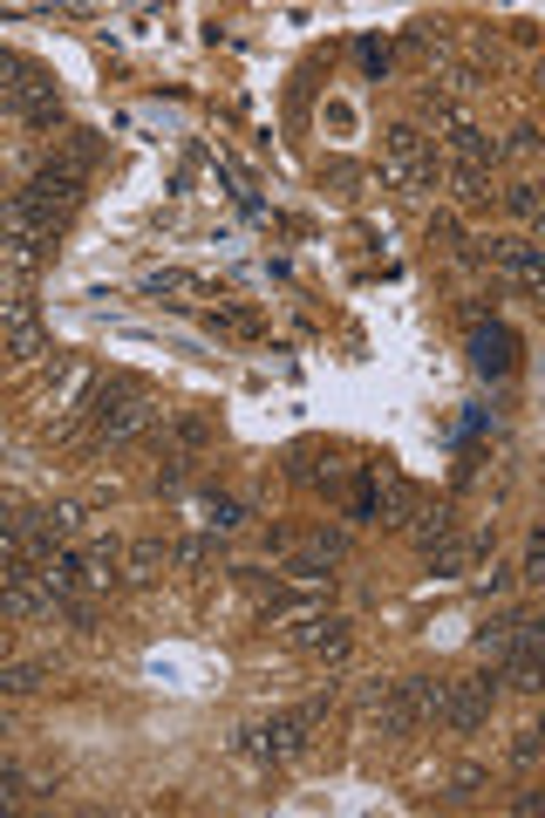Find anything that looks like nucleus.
<instances>
[{"label": "nucleus", "mask_w": 545, "mask_h": 818, "mask_svg": "<svg viewBox=\"0 0 545 818\" xmlns=\"http://www.w3.org/2000/svg\"><path fill=\"white\" fill-rule=\"evenodd\" d=\"M511 764H538V730H519V737H511Z\"/></svg>", "instance_id": "nucleus-25"}, {"label": "nucleus", "mask_w": 545, "mask_h": 818, "mask_svg": "<svg viewBox=\"0 0 545 818\" xmlns=\"http://www.w3.org/2000/svg\"><path fill=\"white\" fill-rule=\"evenodd\" d=\"M498 662H504L498 682H511L519 696H538V689H545V648H504Z\"/></svg>", "instance_id": "nucleus-8"}, {"label": "nucleus", "mask_w": 545, "mask_h": 818, "mask_svg": "<svg viewBox=\"0 0 545 818\" xmlns=\"http://www.w3.org/2000/svg\"><path fill=\"white\" fill-rule=\"evenodd\" d=\"M42 682H48L42 662H14V669H0V689H8V696H35Z\"/></svg>", "instance_id": "nucleus-17"}, {"label": "nucleus", "mask_w": 545, "mask_h": 818, "mask_svg": "<svg viewBox=\"0 0 545 818\" xmlns=\"http://www.w3.org/2000/svg\"><path fill=\"white\" fill-rule=\"evenodd\" d=\"M511 362H519L511 328H504V321H477V328H470V368H477V375H511Z\"/></svg>", "instance_id": "nucleus-7"}, {"label": "nucleus", "mask_w": 545, "mask_h": 818, "mask_svg": "<svg viewBox=\"0 0 545 818\" xmlns=\"http://www.w3.org/2000/svg\"><path fill=\"white\" fill-rule=\"evenodd\" d=\"M55 607V593L42 580V566L35 559H14L8 573H0V614H48Z\"/></svg>", "instance_id": "nucleus-5"}, {"label": "nucleus", "mask_w": 545, "mask_h": 818, "mask_svg": "<svg viewBox=\"0 0 545 818\" xmlns=\"http://www.w3.org/2000/svg\"><path fill=\"white\" fill-rule=\"evenodd\" d=\"M477 784H485V771H477V764H464L457 777H451V798L464 805V798H477Z\"/></svg>", "instance_id": "nucleus-24"}, {"label": "nucleus", "mask_w": 545, "mask_h": 818, "mask_svg": "<svg viewBox=\"0 0 545 818\" xmlns=\"http://www.w3.org/2000/svg\"><path fill=\"white\" fill-rule=\"evenodd\" d=\"M504 150H511V157H532V150H538V130H532V123H525V130H511V144H498V157H504Z\"/></svg>", "instance_id": "nucleus-26"}, {"label": "nucleus", "mask_w": 545, "mask_h": 818, "mask_svg": "<svg viewBox=\"0 0 545 818\" xmlns=\"http://www.w3.org/2000/svg\"><path fill=\"white\" fill-rule=\"evenodd\" d=\"M423 116H436V123H457V103L443 96V89H423Z\"/></svg>", "instance_id": "nucleus-23"}, {"label": "nucleus", "mask_w": 545, "mask_h": 818, "mask_svg": "<svg viewBox=\"0 0 545 818\" xmlns=\"http://www.w3.org/2000/svg\"><path fill=\"white\" fill-rule=\"evenodd\" d=\"M320 716H328V696H314V703H300L294 716H273V723H246V730L232 737L246 758H266V764H294V758H307V743H314V730H320Z\"/></svg>", "instance_id": "nucleus-1"}, {"label": "nucleus", "mask_w": 545, "mask_h": 818, "mask_svg": "<svg viewBox=\"0 0 545 818\" xmlns=\"http://www.w3.org/2000/svg\"><path fill=\"white\" fill-rule=\"evenodd\" d=\"M0 349H8L14 362H35L48 349V334H42V314L27 307V300H0Z\"/></svg>", "instance_id": "nucleus-6"}, {"label": "nucleus", "mask_w": 545, "mask_h": 818, "mask_svg": "<svg viewBox=\"0 0 545 818\" xmlns=\"http://www.w3.org/2000/svg\"><path fill=\"white\" fill-rule=\"evenodd\" d=\"M389 178L402 184V192H430V184H436V157H430L423 130H409V123L389 130Z\"/></svg>", "instance_id": "nucleus-4"}, {"label": "nucleus", "mask_w": 545, "mask_h": 818, "mask_svg": "<svg viewBox=\"0 0 545 818\" xmlns=\"http://www.w3.org/2000/svg\"><path fill=\"white\" fill-rule=\"evenodd\" d=\"M451 184H457V198H464V205H485V198H491V164H457Z\"/></svg>", "instance_id": "nucleus-14"}, {"label": "nucleus", "mask_w": 545, "mask_h": 818, "mask_svg": "<svg viewBox=\"0 0 545 818\" xmlns=\"http://www.w3.org/2000/svg\"><path fill=\"white\" fill-rule=\"evenodd\" d=\"M164 566H171V546L164 539H137V546H123V580H157V573H164Z\"/></svg>", "instance_id": "nucleus-9"}, {"label": "nucleus", "mask_w": 545, "mask_h": 818, "mask_svg": "<svg viewBox=\"0 0 545 818\" xmlns=\"http://www.w3.org/2000/svg\"><path fill=\"white\" fill-rule=\"evenodd\" d=\"M89 417H95V430H103L110 444H130V436H144L157 423V402L137 383H103L95 402H89Z\"/></svg>", "instance_id": "nucleus-2"}, {"label": "nucleus", "mask_w": 545, "mask_h": 818, "mask_svg": "<svg viewBox=\"0 0 545 818\" xmlns=\"http://www.w3.org/2000/svg\"><path fill=\"white\" fill-rule=\"evenodd\" d=\"M451 150H457V164H498V144L485 130H470V123H451Z\"/></svg>", "instance_id": "nucleus-12"}, {"label": "nucleus", "mask_w": 545, "mask_h": 818, "mask_svg": "<svg viewBox=\"0 0 545 818\" xmlns=\"http://www.w3.org/2000/svg\"><path fill=\"white\" fill-rule=\"evenodd\" d=\"M218 559V539H184V546H171V566H212Z\"/></svg>", "instance_id": "nucleus-19"}, {"label": "nucleus", "mask_w": 545, "mask_h": 818, "mask_svg": "<svg viewBox=\"0 0 545 818\" xmlns=\"http://www.w3.org/2000/svg\"><path fill=\"white\" fill-rule=\"evenodd\" d=\"M491 703H498V675H457V682H443L436 716L451 723V730H477V723L491 716Z\"/></svg>", "instance_id": "nucleus-3"}, {"label": "nucleus", "mask_w": 545, "mask_h": 818, "mask_svg": "<svg viewBox=\"0 0 545 818\" xmlns=\"http://www.w3.org/2000/svg\"><path fill=\"white\" fill-rule=\"evenodd\" d=\"M504 205L511 218H538V184H504Z\"/></svg>", "instance_id": "nucleus-20"}, {"label": "nucleus", "mask_w": 545, "mask_h": 818, "mask_svg": "<svg viewBox=\"0 0 545 818\" xmlns=\"http://www.w3.org/2000/svg\"><path fill=\"white\" fill-rule=\"evenodd\" d=\"M205 525L218 532V539H226V532L246 525V505H239V498H205Z\"/></svg>", "instance_id": "nucleus-16"}, {"label": "nucleus", "mask_w": 545, "mask_h": 818, "mask_svg": "<svg viewBox=\"0 0 545 818\" xmlns=\"http://www.w3.org/2000/svg\"><path fill=\"white\" fill-rule=\"evenodd\" d=\"M525 580H545V546L532 539V553H525Z\"/></svg>", "instance_id": "nucleus-29"}, {"label": "nucleus", "mask_w": 545, "mask_h": 818, "mask_svg": "<svg viewBox=\"0 0 545 818\" xmlns=\"http://www.w3.org/2000/svg\"><path fill=\"white\" fill-rule=\"evenodd\" d=\"M477 587H485V593H504V587H511V566L491 559V573H477Z\"/></svg>", "instance_id": "nucleus-28"}, {"label": "nucleus", "mask_w": 545, "mask_h": 818, "mask_svg": "<svg viewBox=\"0 0 545 818\" xmlns=\"http://www.w3.org/2000/svg\"><path fill=\"white\" fill-rule=\"evenodd\" d=\"M144 294H157V300H164V294H191V273H150Z\"/></svg>", "instance_id": "nucleus-22"}, {"label": "nucleus", "mask_w": 545, "mask_h": 818, "mask_svg": "<svg viewBox=\"0 0 545 818\" xmlns=\"http://www.w3.org/2000/svg\"><path fill=\"white\" fill-rule=\"evenodd\" d=\"M491 260H498V266H511L519 280H538V253H532L525 239H491Z\"/></svg>", "instance_id": "nucleus-13"}, {"label": "nucleus", "mask_w": 545, "mask_h": 818, "mask_svg": "<svg viewBox=\"0 0 545 818\" xmlns=\"http://www.w3.org/2000/svg\"><path fill=\"white\" fill-rule=\"evenodd\" d=\"M409 532H416V546H443V539H451V505H416L409 512Z\"/></svg>", "instance_id": "nucleus-11"}, {"label": "nucleus", "mask_w": 545, "mask_h": 818, "mask_svg": "<svg viewBox=\"0 0 545 818\" xmlns=\"http://www.w3.org/2000/svg\"><path fill=\"white\" fill-rule=\"evenodd\" d=\"M320 457H328V444H294V451H286V478H294V485H314V478H320Z\"/></svg>", "instance_id": "nucleus-15"}, {"label": "nucleus", "mask_w": 545, "mask_h": 818, "mask_svg": "<svg viewBox=\"0 0 545 818\" xmlns=\"http://www.w3.org/2000/svg\"><path fill=\"white\" fill-rule=\"evenodd\" d=\"M27 69H35V61H21L14 48H0V96H14V89H21V76Z\"/></svg>", "instance_id": "nucleus-21"}, {"label": "nucleus", "mask_w": 545, "mask_h": 818, "mask_svg": "<svg viewBox=\"0 0 545 818\" xmlns=\"http://www.w3.org/2000/svg\"><path fill=\"white\" fill-rule=\"evenodd\" d=\"M511 635H519V614H498V621H485V627H477V648L504 655V648H511Z\"/></svg>", "instance_id": "nucleus-18"}, {"label": "nucleus", "mask_w": 545, "mask_h": 818, "mask_svg": "<svg viewBox=\"0 0 545 818\" xmlns=\"http://www.w3.org/2000/svg\"><path fill=\"white\" fill-rule=\"evenodd\" d=\"M491 553V539H443V546H430V566L436 573H464V566H477Z\"/></svg>", "instance_id": "nucleus-10"}, {"label": "nucleus", "mask_w": 545, "mask_h": 818, "mask_svg": "<svg viewBox=\"0 0 545 818\" xmlns=\"http://www.w3.org/2000/svg\"><path fill=\"white\" fill-rule=\"evenodd\" d=\"M157 485L178 491V485H184V457H164V464H157Z\"/></svg>", "instance_id": "nucleus-27"}]
</instances>
